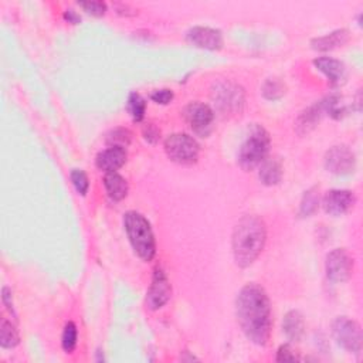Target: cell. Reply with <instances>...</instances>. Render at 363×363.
Returning <instances> with one entry per match:
<instances>
[{
	"label": "cell",
	"mask_w": 363,
	"mask_h": 363,
	"mask_svg": "<svg viewBox=\"0 0 363 363\" xmlns=\"http://www.w3.org/2000/svg\"><path fill=\"white\" fill-rule=\"evenodd\" d=\"M237 322L249 340L258 347H266L271 336L273 314L271 302L263 287L247 284L236 298Z\"/></svg>",
	"instance_id": "6da1fadb"
},
{
	"label": "cell",
	"mask_w": 363,
	"mask_h": 363,
	"mask_svg": "<svg viewBox=\"0 0 363 363\" xmlns=\"http://www.w3.org/2000/svg\"><path fill=\"white\" fill-rule=\"evenodd\" d=\"M267 241V227L263 218L254 214L243 216L234 227L231 247L236 264L241 268L250 267L263 253Z\"/></svg>",
	"instance_id": "7a4b0ae2"
},
{
	"label": "cell",
	"mask_w": 363,
	"mask_h": 363,
	"mask_svg": "<svg viewBox=\"0 0 363 363\" xmlns=\"http://www.w3.org/2000/svg\"><path fill=\"white\" fill-rule=\"evenodd\" d=\"M124 229L135 254L144 261H152L156 254V241L151 223L135 210L124 214Z\"/></svg>",
	"instance_id": "3957f363"
},
{
	"label": "cell",
	"mask_w": 363,
	"mask_h": 363,
	"mask_svg": "<svg viewBox=\"0 0 363 363\" xmlns=\"http://www.w3.org/2000/svg\"><path fill=\"white\" fill-rule=\"evenodd\" d=\"M271 147V138L266 128L254 124L238 151V165L246 172L254 171L264 162Z\"/></svg>",
	"instance_id": "277c9868"
},
{
	"label": "cell",
	"mask_w": 363,
	"mask_h": 363,
	"mask_svg": "<svg viewBox=\"0 0 363 363\" xmlns=\"http://www.w3.org/2000/svg\"><path fill=\"white\" fill-rule=\"evenodd\" d=\"M165 152L175 164L193 165L199 159L200 147L190 135L172 134L165 139Z\"/></svg>",
	"instance_id": "5b68a950"
},
{
	"label": "cell",
	"mask_w": 363,
	"mask_h": 363,
	"mask_svg": "<svg viewBox=\"0 0 363 363\" xmlns=\"http://www.w3.org/2000/svg\"><path fill=\"white\" fill-rule=\"evenodd\" d=\"M212 99L223 114H240L245 107V90L229 82H218L213 86Z\"/></svg>",
	"instance_id": "8992f818"
},
{
	"label": "cell",
	"mask_w": 363,
	"mask_h": 363,
	"mask_svg": "<svg viewBox=\"0 0 363 363\" xmlns=\"http://www.w3.org/2000/svg\"><path fill=\"white\" fill-rule=\"evenodd\" d=\"M332 335L336 344L347 352L353 355L362 352V329L356 321L348 316H338L332 322Z\"/></svg>",
	"instance_id": "52a82bcc"
},
{
	"label": "cell",
	"mask_w": 363,
	"mask_h": 363,
	"mask_svg": "<svg viewBox=\"0 0 363 363\" xmlns=\"http://www.w3.org/2000/svg\"><path fill=\"white\" fill-rule=\"evenodd\" d=\"M325 271L332 282H345L353 271V258L345 249H335L325 258Z\"/></svg>",
	"instance_id": "ba28073f"
},
{
	"label": "cell",
	"mask_w": 363,
	"mask_h": 363,
	"mask_svg": "<svg viewBox=\"0 0 363 363\" xmlns=\"http://www.w3.org/2000/svg\"><path fill=\"white\" fill-rule=\"evenodd\" d=\"M171 295L172 287L166 273L160 267H156L153 271L151 287L147 292V307L152 311H158L168 304Z\"/></svg>",
	"instance_id": "9c48e42d"
},
{
	"label": "cell",
	"mask_w": 363,
	"mask_h": 363,
	"mask_svg": "<svg viewBox=\"0 0 363 363\" xmlns=\"http://www.w3.org/2000/svg\"><path fill=\"white\" fill-rule=\"evenodd\" d=\"M324 165L328 172L338 176H345L355 171L356 158L349 147L336 145L327 152Z\"/></svg>",
	"instance_id": "30bf717a"
},
{
	"label": "cell",
	"mask_w": 363,
	"mask_h": 363,
	"mask_svg": "<svg viewBox=\"0 0 363 363\" xmlns=\"http://www.w3.org/2000/svg\"><path fill=\"white\" fill-rule=\"evenodd\" d=\"M184 116L188 121V124L190 125L195 134L200 136L209 135L212 129V124L214 121V112L209 105L199 103V101H196V103H190L189 105L185 107Z\"/></svg>",
	"instance_id": "8fae6325"
},
{
	"label": "cell",
	"mask_w": 363,
	"mask_h": 363,
	"mask_svg": "<svg viewBox=\"0 0 363 363\" xmlns=\"http://www.w3.org/2000/svg\"><path fill=\"white\" fill-rule=\"evenodd\" d=\"M186 40L192 46L205 50L214 51L223 47V34L213 27L196 26L188 32Z\"/></svg>",
	"instance_id": "7c38bea8"
},
{
	"label": "cell",
	"mask_w": 363,
	"mask_h": 363,
	"mask_svg": "<svg viewBox=\"0 0 363 363\" xmlns=\"http://www.w3.org/2000/svg\"><path fill=\"white\" fill-rule=\"evenodd\" d=\"M355 203V196L351 190L334 189L325 193L322 199V208L331 216L345 214Z\"/></svg>",
	"instance_id": "4fadbf2b"
},
{
	"label": "cell",
	"mask_w": 363,
	"mask_h": 363,
	"mask_svg": "<svg viewBox=\"0 0 363 363\" xmlns=\"http://www.w3.org/2000/svg\"><path fill=\"white\" fill-rule=\"evenodd\" d=\"M127 149L119 147H110L108 149L99 152L95 158L97 168L104 171L105 173L116 172L119 168H123L127 162Z\"/></svg>",
	"instance_id": "5bb4252c"
},
{
	"label": "cell",
	"mask_w": 363,
	"mask_h": 363,
	"mask_svg": "<svg viewBox=\"0 0 363 363\" xmlns=\"http://www.w3.org/2000/svg\"><path fill=\"white\" fill-rule=\"evenodd\" d=\"M314 66L318 71L324 74L332 86H339L345 79V64L332 57H318L314 60Z\"/></svg>",
	"instance_id": "9a60e30c"
},
{
	"label": "cell",
	"mask_w": 363,
	"mask_h": 363,
	"mask_svg": "<svg viewBox=\"0 0 363 363\" xmlns=\"http://www.w3.org/2000/svg\"><path fill=\"white\" fill-rule=\"evenodd\" d=\"M327 114L325 111V103L324 99H321L319 103H315L314 105L308 107L307 110L302 111L295 123V129L299 135H305L311 132L316 124L321 121V118Z\"/></svg>",
	"instance_id": "2e32d148"
},
{
	"label": "cell",
	"mask_w": 363,
	"mask_h": 363,
	"mask_svg": "<svg viewBox=\"0 0 363 363\" xmlns=\"http://www.w3.org/2000/svg\"><path fill=\"white\" fill-rule=\"evenodd\" d=\"M349 32L347 29L335 30L327 36L311 40V47L316 51H332L338 47H344L349 42Z\"/></svg>",
	"instance_id": "e0dca14e"
},
{
	"label": "cell",
	"mask_w": 363,
	"mask_h": 363,
	"mask_svg": "<svg viewBox=\"0 0 363 363\" xmlns=\"http://www.w3.org/2000/svg\"><path fill=\"white\" fill-rule=\"evenodd\" d=\"M282 332L290 342H299L305 332L304 316L297 310H292L286 314L282 319Z\"/></svg>",
	"instance_id": "ac0fdd59"
},
{
	"label": "cell",
	"mask_w": 363,
	"mask_h": 363,
	"mask_svg": "<svg viewBox=\"0 0 363 363\" xmlns=\"http://www.w3.org/2000/svg\"><path fill=\"white\" fill-rule=\"evenodd\" d=\"M258 177L261 184L266 186H275L282 179V165L277 158H267L263 164L260 165Z\"/></svg>",
	"instance_id": "d6986e66"
},
{
	"label": "cell",
	"mask_w": 363,
	"mask_h": 363,
	"mask_svg": "<svg viewBox=\"0 0 363 363\" xmlns=\"http://www.w3.org/2000/svg\"><path fill=\"white\" fill-rule=\"evenodd\" d=\"M104 186L112 201L123 200L128 195V182L116 172H111L104 176Z\"/></svg>",
	"instance_id": "ffe728a7"
},
{
	"label": "cell",
	"mask_w": 363,
	"mask_h": 363,
	"mask_svg": "<svg viewBox=\"0 0 363 363\" xmlns=\"http://www.w3.org/2000/svg\"><path fill=\"white\" fill-rule=\"evenodd\" d=\"M20 336L18 332L8 319H2V324H0V347L3 349H13L18 345Z\"/></svg>",
	"instance_id": "44dd1931"
},
{
	"label": "cell",
	"mask_w": 363,
	"mask_h": 363,
	"mask_svg": "<svg viewBox=\"0 0 363 363\" xmlns=\"http://www.w3.org/2000/svg\"><path fill=\"white\" fill-rule=\"evenodd\" d=\"M319 208V195L316 188L308 189L304 196H302L299 205V217H311Z\"/></svg>",
	"instance_id": "7402d4cb"
},
{
	"label": "cell",
	"mask_w": 363,
	"mask_h": 363,
	"mask_svg": "<svg viewBox=\"0 0 363 363\" xmlns=\"http://www.w3.org/2000/svg\"><path fill=\"white\" fill-rule=\"evenodd\" d=\"M287 87L286 84L281 82V79L278 78H268L267 82L264 83L263 88H261V92H263L264 98L266 99H270V101H277L279 98H282L286 95V91Z\"/></svg>",
	"instance_id": "603a6c76"
},
{
	"label": "cell",
	"mask_w": 363,
	"mask_h": 363,
	"mask_svg": "<svg viewBox=\"0 0 363 363\" xmlns=\"http://www.w3.org/2000/svg\"><path fill=\"white\" fill-rule=\"evenodd\" d=\"M128 111L135 123H139V121L144 119L147 111V103L138 92H131L128 98Z\"/></svg>",
	"instance_id": "cb8c5ba5"
},
{
	"label": "cell",
	"mask_w": 363,
	"mask_h": 363,
	"mask_svg": "<svg viewBox=\"0 0 363 363\" xmlns=\"http://www.w3.org/2000/svg\"><path fill=\"white\" fill-rule=\"evenodd\" d=\"M132 134L127 128H115L107 135V144L110 147L127 148L131 144Z\"/></svg>",
	"instance_id": "d4e9b609"
},
{
	"label": "cell",
	"mask_w": 363,
	"mask_h": 363,
	"mask_svg": "<svg viewBox=\"0 0 363 363\" xmlns=\"http://www.w3.org/2000/svg\"><path fill=\"white\" fill-rule=\"evenodd\" d=\"M77 340H78V331L74 322H68L64 327L63 331V336H62V347L64 349V352L71 353L75 347H77Z\"/></svg>",
	"instance_id": "484cf974"
},
{
	"label": "cell",
	"mask_w": 363,
	"mask_h": 363,
	"mask_svg": "<svg viewBox=\"0 0 363 363\" xmlns=\"http://www.w3.org/2000/svg\"><path fill=\"white\" fill-rule=\"evenodd\" d=\"M70 179L73 182V186L75 188V190L79 195L86 196L88 193L90 180H88V176L86 175L84 171H82V169H73L71 173H70Z\"/></svg>",
	"instance_id": "4316f807"
},
{
	"label": "cell",
	"mask_w": 363,
	"mask_h": 363,
	"mask_svg": "<svg viewBox=\"0 0 363 363\" xmlns=\"http://www.w3.org/2000/svg\"><path fill=\"white\" fill-rule=\"evenodd\" d=\"M78 6L88 14H92L95 17L104 16L107 12V5L104 2H99V0H92V2H78Z\"/></svg>",
	"instance_id": "83f0119b"
},
{
	"label": "cell",
	"mask_w": 363,
	"mask_h": 363,
	"mask_svg": "<svg viewBox=\"0 0 363 363\" xmlns=\"http://www.w3.org/2000/svg\"><path fill=\"white\" fill-rule=\"evenodd\" d=\"M151 99L153 101V103L156 104H160V105H168L171 101L173 99V92L172 90H168V88H164V90H155L152 94H151Z\"/></svg>",
	"instance_id": "f1b7e54d"
},
{
	"label": "cell",
	"mask_w": 363,
	"mask_h": 363,
	"mask_svg": "<svg viewBox=\"0 0 363 363\" xmlns=\"http://www.w3.org/2000/svg\"><path fill=\"white\" fill-rule=\"evenodd\" d=\"M277 362H295L298 360V356L294 353V351L291 349L290 345H282L279 347L278 352H277Z\"/></svg>",
	"instance_id": "f546056e"
},
{
	"label": "cell",
	"mask_w": 363,
	"mask_h": 363,
	"mask_svg": "<svg viewBox=\"0 0 363 363\" xmlns=\"http://www.w3.org/2000/svg\"><path fill=\"white\" fill-rule=\"evenodd\" d=\"M142 134L145 140H148L149 144H156L160 138V131L153 124H145L142 128Z\"/></svg>",
	"instance_id": "4dcf8cb0"
},
{
	"label": "cell",
	"mask_w": 363,
	"mask_h": 363,
	"mask_svg": "<svg viewBox=\"0 0 363 363\" xmlns=\"http://www.w3.org/2000/svg\"><path fill=\"white\" fill-rule=\"evenodd\" d=\"M12 290L8 288V287H3L2 290V301H3V304L6 307V310L10 312V315L17 319V314L14 311V305H13V297H12Z\"/></svg>",
	"instance_id": "1f68e13d"
},
{
	"label": "cell",
	"mask_w": 363,
	"mask_h": 363,
	"mask_svg": "<svg viewBox=\"0 0 363 363\" xmlns=\"http://www.w3.org/2000/svg\"><path fill=\"white\" fill-rule=\"evenodd\" d=\"M64 20H66V22L71 23V25H78L79 22H82V17H79L78 13H75L74 10L70 9V10L64 12Z\"/></svg>",
	"instance_id": "d6a6232c"
}]
</instances>
